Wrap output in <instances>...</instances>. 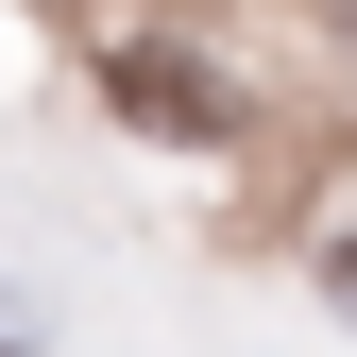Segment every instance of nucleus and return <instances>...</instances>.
Returning <instances> with one entry per match:
<instances>
[{"label":"nucleus","mask_w":357,"mask_h":357,"mask_svg":"<svg viewBox=\"0 0 357 357\" xmlns=\"http://www.w3.org/2000/svg\"><path fill=\"white\" fill-rule=\"evenodd\" d=\"M119 119H153V137H204V85H170V52H119Z\"/></svg>","instance_id":"nucleus-1"},{"label":"nucleus","mask_w":357,"mask_h":357,"mask_svg":"<svg viewBox=\"0 0 357 357\" xmlns=\"http://www.w3.org/2000/svg\"><path fill=\"white\" fill-rule=\"evenodd\" d=\"M324 289H340V306H357V238H324Z\"/></svg>","instance_id":"nucleus-2"},{"label":"nucleus","mask_w":357,"mask_h":357,"mask_svg":"<svg viewBox=\"0 0 357 357\" xmlns=\"http://www.w3.org/2000/svg\"><path fill=\"white\" fill-rule=\"evenodd\" d=\"M0 357H17V340H0Z\"/></svg>","instance_id":"nucleus-3"}]
</instances>
